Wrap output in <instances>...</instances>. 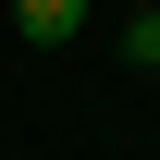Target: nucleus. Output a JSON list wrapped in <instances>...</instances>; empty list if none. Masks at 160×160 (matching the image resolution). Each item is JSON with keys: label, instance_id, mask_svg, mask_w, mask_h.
I'll return each instance as SVG.
<instances>
[{"label": "nucleus", "instance_id": "1", "mask_svg": "<svg viewBox=\"0 0 160 160\" xmlns=\"http://www.w3.org/2000/svg\"><path fill=\"white\" fill-rule=\"evenodd\" d=\"M86 25V0H12V37H37V49H62Z\"/></svg>", "mask_w": 160, "mask_h": 160}, {"label": "nucleus", "instance_id": "2", "mask_svg": "<svg viewBox=\"0 0 160 160\" xmlns=\"http://www.w3.org/2000/svg\"><path fill=\"white\" fill-rule=\"evenodd\" d=\"M123 62H136V74H160V0H136V12H123Z\"/></svg>", "mask_w": 160, "mask_h": 160}]
</instances>
